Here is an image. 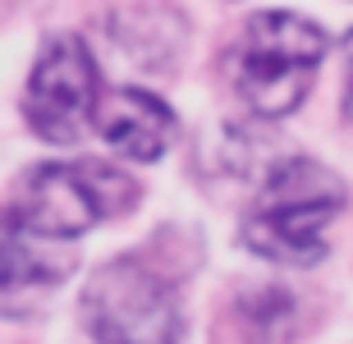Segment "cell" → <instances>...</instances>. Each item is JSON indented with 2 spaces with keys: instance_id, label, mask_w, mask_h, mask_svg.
<instances>
[{
  "instance_id": "7a4b0ae2",
  "label": "cell",
  "mask_w": 353,
  "mask_h": 344,
  "mask_svg": "<svg viewBox=\"0 0 353 344\" xmlns=\"http://www.w3.org/2000/svg\"><path fill=\"white\" fill-rule=\"evenodd\" d=\"M326 60V32L303 14H257L234 46V88L257 115L280 119L303 106L316 65Z\"/></svg>"
},
{
  "instance_id": "3957f363",
  "label": "cell",
  "mask_w": 353,
  "mask_h": 344,
  "mask_svg": "<svg viewBox=\"0 0 353 344\" xmlns=\"http://www.w3.org/2000/svg\"><path fill=\"white\" fill-rule=\"evenodd\" d=\"M83 321L97 344H179L183 312L170 280L138 257L105 262L88 280Z\"/></svg>"
},
{
  "instance_id": "6da1fadb",
  "label": "cell",
  "mask_w": 353,
  "mask_h": 344,
  "mask_svg": "<svg viewBox=\"0 0 353 344\" xmlns=\"http://www.w3.org/2000/svg\"><path fill=\"white\" fill-rule=\"evenodd\" d=\"M344 207L340 174L321 161L289 156L266 174L257 202L243 216V243L266 262L312 266L326 257V230Z\"/></svg>"
},
{
  "instance_id": "277c9868",
  "label": "cell",
  "mask_w": 353,
  "mask_h": 344,
  "mask_svg": "<svg viewBox=\"0 0 353 344\" xmlns=\"http://www.w3.org/2000/svg\"><path fill=\"white\" fill-rule=\"evenodd\" d=\"M133 202H138V184L115 165H105V161H55V165H37L23 179L14 212L41 234L74 239L83 230L110 221V216H124Z\"/></svg>"
},
{
  "instance_id": "52a82bcc",
  "label": "cell",
  "mask_w": 353,
  "mask_h": 344,
  "mask_svg": "<svg viewBox=\"0 0 353 344\" xmlns=\"http://www.w3.org/2000/svg\"><path fill=\"white\" fill-rule=\"evenodd\" d=\"M69 271H74L69 239L41 234L19 212H0V290L60 285Z\"/></svg>"
},
{
  "instance_id": "ba28073f",
  "label": "cell",
  "mask_w": 353,
  "mask_h": 344,
  "mask_svg": "<svg viewBox=\"0 0 353 344\" xmlns=\"http://www.w3.org/2000/svg\"><path fill=\"white\" fill-rule=\"evenodd\" d=\"M344 115L353 119V32L344 37Z\"/></svg>"
},
{
  "instance_id": "8992f818",
  "label": "cell",
  "mask_w": 353,
  "mask_h": 344,
  "mask_svg": "<svg viewBox=\"0 0 353 344\" xmlns=\"http://www.w3.org/2000/svg\"><path fill=\"white\" fill-rule=\"evenodd\" d=\"M92 124L119 156L129 161H161L165 147L174 143V115L161 97L143 88H115L101 92L92 106Z\"/></svg>"
},
{
  "instance_id": "5b68a950",
  "label": "cell",
  "mask_w": 353,
  "mask_h": 344,
  "mask_svg": "<svg viewBox=\"0 0 353 344\" xmlns=\"http://www.w3.org/2000/svg\"><path fill=\"white\" fill-rule=\"evenodd\" d=\"M97 97H101V88H97L92 51L83 46V37L60 32L41 46L37 65H32V79H28L23 92V115L46 143H79Z\"/></svg>"
}]
</instances>
